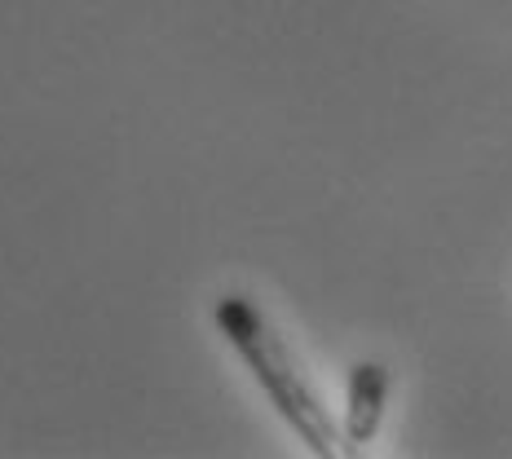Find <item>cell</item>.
I'll return each mask as SVG.
<instances>
[{"mask_svg": "<svg viewBox=\"0 0 512 459\" xmlns=\"http://www.w3.org/2000/svg\"><path fill=\"white\" fill-rule=\"evenodd\" d=\"M212 323L226 336V345L239 354V362L252 371V380L261 384V393L270 398V407L279 411V420L301 437V446L318 459H340L349 451L345 429L332 420V411L323 407L318 389L309 384L296 354L287 349L279 327L256 309L248 296H221L212 309Z\"/></svg>", "mask_w": 512, "mask_h": 459, "instance_id": "1", "label": "cell"}, {"mask_svg": "<svg viewBox=\"0 0 512 459\" xmlns=\"http://www.w3.org/2000/svg\"><path fill=\"white\" fill-rule=\"evenodd\" d=\"M389 389L393 376L384 362H358L349 371V389H345V442L349 446H367L384 424V407H389Z\"/></svg>", "mask_w": 512, "mask_h": 459, "instance_id": "2", "label": "cell"}]
</instances>
